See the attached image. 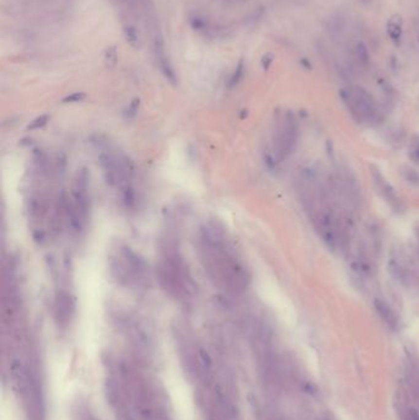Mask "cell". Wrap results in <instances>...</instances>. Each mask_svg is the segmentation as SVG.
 <instances>
[{"instance_id": "cell-1", "label": "cell", "mask_w": 419, "mask_h": 420, "mask_svg": "<svg viewBox=\"0 0 419 420\" xmlns=\"http://www.w3.org/2000/svg\"><path fill=\"white\" fill-rule=\"evenodd\" d=\"M201 256L207 274L219 289L232 295H239L247 289L248 271L239 261L220 227L215 225L202 227Z\"/></svg>"}, {"instance_id": "cell-2", "label": "cell", "mask_w": 419, "mask_h": 420, "mask_svg": "<svg viewBox=\"0 0 419 420\" xmlns=\"http://www.w3.org/2000/svg\"><path fill=\"white\" fill-rule=\"evenodd\" d=\"M157 275L162 289L175 299L186 298L194 290L192 278L178 252L165 251L157 267Z\"/></svg>"}, {"instance_id": "cell-3", "label": "cell", "mask_w": 419, "mask_h": 420, "mask_svg": "<svg viewBox=\"0 0 419 420\" xmlns=\"http://www.w3.org/2000/svg\"><path fill=\"white\" fill-rule=\"evenodd\" d=\"M145 259L128 246H123L117 256L109 259V270L116 280L124 286H139L148 279Z\"/></svg>"}, {"instance_id": "cell-4", "label": "cell", "mask_w": 419, "mask_h": 420, "mask_svg": "<svg viewBox=\"0 0 419 420\" xmlns=\"http://www.w3.org/2000/svg\"><path fill=\"white\" fill-rule=\"evenodd\" d=\"M313 222L318 236L328 247L334 251H342L348 243V229L343 220L328 208L315 210Z\"/></svg>"}, {"instance_id": "cell-5", "label": "cell", "mask_w": 419, "mask_h": 420, "mask_svg": "<svg viewBox=\"0 0 419 420\" xmlns=\"http://www.w3.org/2000/svg\"><path fill=\"white\" fill-rule=\"evenodd\" d=\"M99 164L107 183L120 187L122 191L129 187V182L134 175V167L125 155L111 149H104L99 155Z\"/></svg>"}, {"instance_id": "cell-6", "label": "cell", "mask_w": 419, "mask_h": 420, "mask_svg": "<svg viewBox=\"0 0 419 420\" xmlns=\"http://www.w3.org/2000/svg\"><path fill=\"white\" fill-rule=\"evenodd\" d=\"M299 139V125L290 113L281 116L273 131V156L276 162H283L292 155Z\"/></svg>"}, {"instance_id": "cell-7", "label": "cell", "mask_w": 419, "mask_h": 420, "mask_svg": "<svg viewBox=\"0 0 419 420\" xmlns=\"http://www.w3.org/2000/svg\"><path fill=\"white\" fill-rule=\"evenodd\" d=\"M343 101L351 117L358 123L370 124L376 119V106L367 91L359 87H351L343 92Z\"/></svg>"}, {"instance_id": "cell-8", "label": "cell", "mask_w": 419, "mask_h": 420, "mask_svg": "<svg viewBox=\"0 0 419 420\" xmlns=\"http://www.w3.org/2000/svg\"><path fill=\"white\" fill-rule=\"evenodd\" d=\"M75 312V300L70 292L60 290L57 292L54 301V315L58 324L65 327L70 323Z\"/></svg>"}, {"instance_id": "cell-9", "label": "cell", "mask_w": 419, "mask_h": 420, "mask_svg": "<svg viewBox=\"0 0 419 420\" xmlns=\"http://www.w3.org/2000/svg\"><path fill=\"white\" fill-rule=\"evenodd\" d=\"M372 178H374L375 187L378 189V193L385 199V202L391 208L395 209L396 212H400L402 206H403V203L400 199V197L397 196L391 183L384 177V175L379 170L372 171Z\"/></svg>"}, {"instance_id": "cell-10", "label": "cell", "mask_w": 419, "mask_h": 420, "mask_svg": "<svg viewBox=\"0 0 419 420\" xmlns=\"http://www.w3.org/2000/svg\"><path fill=\"white\" fill-rule=\"evenodd\" d=\"M154 53H155V58H157L159 69L164 74L165 78L171 81L172 84L176 83V74H175L174 68H172L171 63H170L169 58H167L164 41H162L160 36H157L154 38Z\"/></svg>"}, {"instance_id": "cell-11", "label": "cell", "mask_w": 419, "mask_h": 420, "mask_svg": "<svg viewBox=\"0 0 419 420\" xmlns=\"http://www.w3.org/2000/svg\"><path fill=\"white\" fill-rule=\"evenodd\" d=\"M374 306L378 315L380 316V319L384 321V323H385L388 328L392 329V331L397 329L399 319L396 316V313L395 311L392 310V307H391L386 301L381 300V299H376L374 302Z\"/></svg>"}, {"instance_id": "cell-12", "label": "cell", "mask_w": 419, "mask_h": 420, "mask_svg": "<svg viewBox=\"0 0 419 420\" xmlns=\"http://www.w3.org/2000/svg\"><path fill=\"white\" fill-rule=\"evenodd\" d=\"M409 375H411L412 388L419 397V364L416 360H411V368H409Z\"/></svg>"}, {"instance_id": "cell-13", "label": "cell", "mask_w": 419, "mask_h": 420, "mask_svg": "<svg viewBox=\"0 0 419 420\" xmlns=\"http://www.w3.org/2000/svg\"><path fill=\"white\" fill-rule=\"evenodd\" d=\"M117 58V50H116L115 47H109L105 50V64H106V67H108V68H112V67L116 66Z\"/></svg>"}, {"instance_id": "cell-14", "label": "cell", "mask_w": 419, "mask_h": 420, "mask_svg": "<svg viewBox=\"0 0 419 420\" xmlns=\"http://www.w3.org/2000/svg\"><path fill=\"white\" fill-rule=\"evenodd\" d=\"M124 36L127 42L130 46L133 47H138L139 46V39H138V34H137L136 29L132 26H127L124 29Z\"/></svg>"}, {"instance_id": "cell-15", "label": "cell", "mask_w": 419, "mask_h": 420, "mask_svg": "<svg viewBox=\"0 0 419 420\" xmlns=\"http://www.w3.org/2000/svg\"><path fill=\"white\" fill-rule=\"evenodd\" d=\"M408 155L409 159L419 166V136H416V139L412 140L411 146H409Z\"/></svg>"}, {"instance_id": "cell-16", "label": "cell", "mask_w": 419, "mask_h": 420, "mask_svg": "<svg viewBox=\"0 0 419 420\" xmlns=\"http://www.w3.org/2000/svg\"><path fill=\"white\" fill-rule=\"evenodd\" d=\"M50 120V116L48 115H42L39 117H37L36 119L32 120L29 125H27V129L29 131H37V129H41L42 127H45L46 124Z\"/></svg>"}, {"instance_id": "cell-17", "label": "cell", "mask_w": 419, "mask_h": 420, "mask_svg": "<svg viewBox=\"0 0 419 420\" xmlns=\"http://www.w3.org/2000/svg\"><path fill=\"white\" fill-rule=\"evenodd\" d=\"M242 73H244V63H242V60H241V62L239 63V66L236 67V70L234 71V74H232L231 78H230L229 84H227V85H229V87L235 86V85L239 83L240 79H241V76H242Z\"/></svg>"}, {"instance_id": "cell-18", "label": "cell", "mask_w": 419, "mask_h": 420, "mask_svg": "<svg viewBox=\"0 0 419 420\" xmlns=\"http://www.w3.org/2000/svg\"><path fill=\"white\" fill-rule=\"evenodd\" d=\"M86 99L85 92H73V94L65 96L62 100L63 103H76V102H81Z\"/></svg>"}, {"instance_id": "cell-19", "label": "cell", "mask_w": 419, "mask_h": 420, "mask_svg": "<svg viewBox=\"0 0 419 420\" xmlns=\"http://www.w3.org/2000/svg\"><path fill=\"white\" fill-rule=\"evenodd\" d=\"M403 420H419L418 410L414 409V408H408V409L404 412Z\"/></svg>"}, {"instance_id": "cell-20", "label": "cell", "mask_w": 419, "mask_h": 420, "mask_svg": "<svg viewBox=\"0 0 419 420\" xmlns=\"http://www.w3.org/2000/svg\"><path fill=\"white\" fill-rule=\"evenodd\" d=\"M138 108H139V100L136 99L132 101V103H130L129 107H128L127 110L128 117H134V116L137 115V112H138Z\"/></svg>"}, {"instance_id": "cell-21", "label": "cell", "mask_w": 419, "mask_h": 420, "mask_svg": "<svg viewBox=\"0 0 419 420\" xmlns=\"http://www.w3.org/2000/svg\"><path fill=\"white\" fill-rule=\"evenodd\" d=\"M418 241H419V240H418Z\"/></svg>"}]
</instances>
